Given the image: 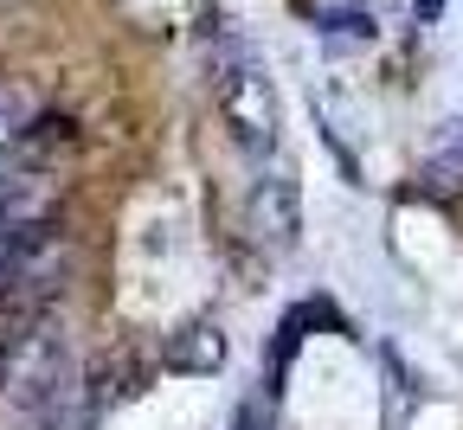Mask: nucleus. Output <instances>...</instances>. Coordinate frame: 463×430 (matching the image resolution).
<instances>
[{"mask_svg":"<svg viewBox=\"0 0 463 430\" xmlns=\"http://www.w3.org/2000/svg\"><path fill=\"white\" fill-rule=\"evenodd\" d=\"M219 109H225L232 136H239L251 154H264V148L277 142V90H270V78H264V71L232 65V71L219 78Z\"/></svg>","mask_w":463,"mask_h":430,"instance_id":"f257e3e1","label":"nucleus"},{"mask_svg":"<svg viewBox=\"0 0 463 430\" xmlns=\"http://www.w3.org/2000/svg\"><path fill=\"white\" fill-rule=\"evenodd\" d=\"M251 231H258V244H270V251H297V238H303V200H297V180H289L283 167H270L258 187H251Z\"/></svg>","mask_w":463,"mask_h":430,"instance_id":"f03ea898","label":"nucleus"},{"mask_svg":"<svg viewBox=\"0 0 463 430\" xmlns=\"http://www.w3.org/2000/svg\"><path fill=\"white\" fill-rule=\"evenodd\" d=\"M58 373H65V341L52 328H33V334H20L7 347V386H14L20 405H39L58 386Z\"/></svg>","mask_w":463,"mask_h":430,"instance_id":"7ed1b4c3","label":"nucleus"},{"mask_svg":"<svg viewBox=\"0 0 463 430\" xmlns=\"http://www.w3.org/2000/svg\"><path fill=\"white\" fill-rule=\"evenodd\" d=\"M167 366H174V373H219V366H225V334L213 322L181 328L167 341Z\"/></svg>","mask_w":463,"mask_h":430,"instance_id":"20e7f679","label":"nucleus"},{"mask_svg":"<svg viewBox=\"0 0 463 430\" xmlns=\"http://www.w3.org/2000/svg\"><path fill=\"white\" fill-rule=\"evenodd\" d=\"M412 14H419V26H431V20L444 14V0H412Z\"/></svg>","mask_w":463,"mask_h":430,"instance_id":"39448f33","label":"nucleus"},{"mask_svg":"<svg viewBox=\"0 0 463 430\" xmlns=\"http://www.w3.org/2000/svg\"><path fill=\"white\" fill-rule=\"evenodd\" d=\"M232 430H258V411H251V405H245V411H239V417H232Z\"/></svg>","mask_w":463,"mask_h":430,"instance_id":"423d86ee","label":"nucleus"}]
</instances>
